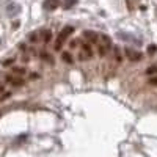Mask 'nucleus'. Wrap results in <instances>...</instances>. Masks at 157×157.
Segmentation results:
<instances>
[{
  "mask_svg": "<svg viewBox=\"0 0 157 157\" xmlns=\"http://www.w3.org/2000/svg\"><path fill=\"white\" fill-rule=\"evenodd\" d=\"M99 38H101V39H102V41H104V44H105V46H107V47H109V49H110V47H112V41H110V38H109V36H107V35H104V33H102V35H101V36H99Z\"/></svg>",
  "mask_w": 157,
  "mask_h": 157,
  "instance_id": "obj_15",
  "label": "nucleus"
},
{
  "mask_svg": "<svg viewBox=\"0 0 157 157\" xmlns=\"http://www.w3.org/2000/svg\"><path fill=\"white\" fill-rule=\"evenodd\" d=\"M149 83H151V85H154V86L157 85V75H155V77H151V78H149Z\"/></svg>",
  "mask_w": 157,
  "mask_h": 157,
  "instance_id": "obj_21",
  "label": "nucleus"
},
{
  "mask_svg": "<svg viewBox=\"0 0 157 157\" xmlns=\"http://www.w3.org/2000/svg\"><path fill=\"white\" fill-rule=\"evenodd\" d=\"M41 60L49 61V63H54V58H52V55L47 54V52H41Z\"/></svg>",
  "mask_w": 157,
  "mask_h": 157,
  "instance_id": "obj_14",
  "label": "nucleus"
},
{
  "mask_svg": "<svg viewBox=\"0 0 157 157\" xmlns=\"http://www.w3.org/2000/svg\"><path fill=\"white\" fill-rule=\"evenodd\" d=\"M10 96H11V93H10V91H5V93H3L2 96H0V102H3V101H5V99H8Z\"/></svg>",
  "mask_w": 157,
  "mask_h": 157,
  "instance_id": "obj_18",
  "label": "nucleus"
},
{
  "mask_svg": "<svg viewBox=\"0 0 157 157\" xmlns=\"http://www.w3.org/2000/svg\"><path fill=\"white\" fill-rule=\"evenodd\" d=\"M124 52H126V55H127V58H129L130 61H140V60L143 58V55L140 54V52L132 50L130 47H126V49H124Z\"/></svg>",
  "mask_w": 157,
  "mask_h": 157,
  "instance_id": "obj_4",
  "label": "nucleus"
},
{
  "mask_svg": "<svg viewBox=\"0 0 157 157\" xmlns=\"http://www.w3.org/2000/svg\"><path fill=\"white\" fill-rule=\"evenodd\" d=\"M113 54H115V60L120 63V61H123V57H121V50H120V47L118 46H115L113 47Z\"/></svg>",
  "mask_w": 157,
  "mask_h": 157,
  "instance_id": "obj_12",
  "label": "nucleus"
},
{
  "mask_svg": "<svg viewBox=\"0 0 157 157\" xmlns=\"http://www.w3.org/2000/svg\"><path fill=\"white\" fill-rule=\"evenodd\" d=\"M77 0H64V8H69L71 5H74Z\"/></svg>",
  "mask_w": 157,
  "mask_h": 157,
  "instance_id": "obj_19",
  "label": "nucleus"
},
{
  "mask_svg": "<svg viewBox=\"0 0 157 157\" xmlns=\"http://www.w3.org/2000/svg\"><path fill=\"white\" fill-rule=\"evenodd\" d=\"M146 75L148 77H155L157 75V66H151L146 69Z\"/></svg>",
  "mask_w": 157,
  "mask_h": 157,
  "instance_id": "obj_13",
  "label": "nucleus"
},
{
  "mask_svg": "<svg viewBox=\"0 0 157 157\" xmlns=\"http://www.w3.org/2000/svg\"><path fill=\"white\" fill-rule=\"evenodd\" d=\"M41 39L47 44L50 39H52V32H50V30H43V32H41Z\"/></svg>",
  "mask_w": 157,
  "mask_h": 157,
  "instance_id": "obj_11",
  "label": "nucleus"
},
{
  "mask_svg": "<svg viewBox=\"0 0 157 157\" xmlns=\"http://www.w3.org/2000/svg\"><path fill=\"white\" fill-rule=\"evenodd\" d=\"M72 32H74V29L72 27H69V25H66V27H63V30L58 33V36H57V41H55V50H60L61 47H63V44H64V41L72 35Z\"/></svg>",
  "mask_w": 157,
  "mask_h": 157,
  "instance_id": "obj_1",
  "label": "nucleus"
},
{
  "mask_svg": "<svg viewBox=\"0 0 157 157\" xmlns=\"http://www.w3.org/2000/svg\"><path fill=\"white\" fill-rule=\"evenodd\" d=\"M98 54H99V57H105L107 54H109V47L105 46V44H98Z\"/></svg>",
  "mask_w": 157,
  "mask_h": 157,
  "instance_id": "obj_10",
  "label": "nucleus"
},
{
  "mask_svg": "<svg viewBox=\"0 0 157 157\" xmlns=\"http://www.w3.org/2000/svg\"><path fill=\"white\" fill-rule=\"evenodd\" d=\"M69 47H71V49H75V47H77V41H71Z\"/></svg>",
  "mask_w": 157,
  "mask_h": 157,
  "instance_id": "obj_22",
  "label": "nucleus"
},
{
  "mask_svg": "<svg viewBox=\"0 0 157 157\" xmlns=\"http://www.w3.org/2000/svg\"><path fill=\"white\" fill-rule=\"evenodd\" d=\"M118 36H120L121 39H126V41H132V43H137V44H140V39H137L135 36H132V35H126V33H118Z\"/></svg>",
  "mask_w": 157,
  "mask_h": 157,
  "instance_id": "obj_8",
  "label": "nucleus"
},
{
  "mask_svg": "<svg viewBox=\"0 0 157 157\" xmlns=\"http://www.w3.org/2000/svg\"><path fill=\"white\" fill-rule=\"evenodd\" d=\"M58 5H60L58 0H46V2H44V8H46V10H49V11L55 10Z\"/></svg>",
  "mask_w": 157,
  "mask_h": 157,
  "instance_id": "obj_7",
  "label": "nucleus"
},
{
  "mask_svg": "<svg viewBox=\"0 0 157 157\" xmlns=\"http://www.w3.org/2000/svg\"><path fill=\"white\" fill-rule=\"evenodd\" d=\"M61 60H63L64 63H68V64H72V63H74V58H72L71 52H63V54H61Z\"/></svg>",
  "mask_w": 157,
  "mask_h": 157,
  "instance_id": "obj_9",
  "label": "nucleus"
},
{
  "mask_svg": "<svg viewBox=\"0 0 157 157\" xmlns=\"http://www.w3.org/2000/svg\"><path fill=\"white\" fill-rule=\"evenodd\" d=\"M29 39H30L32 43H36L38 39H39V35H38V33H32V35L29 36Z\"/></svg>",
  "mask_w": 157,
  "mask_h": 157,
  "instance_id": "obj_17",
  "label": "nucleus"
},
{
  "mask_svg": "<svg viewBox=\"0 0 157 157\" xmlns=\"http://www.w3.org/2000/svg\"><path fill=\"white\" fill-rule=\"evenodd\" d=\"M16 61V57H11V58H8V60H3L2 61V66H11L13 63Z\"/></svg>",
  "mask_w": 157,
  "mask_h": 157,
  "instance_id": "obj_16",
  "label": "nucleus"
},
{
  "mask_svg": "<svg viewBox=\"0 0 157 157\" xmlns=\"http://www.w3.org/2000/svg\"><path fill=\"white\" fill-rule=\"evenodd\" d=\"M5 83H10L11 86H14V88H17V86H22L24 83H25V80L22 77H17V75H13V74H5Z\"/></svg>",
  "mask_w": 157,
  "mask_h": 157,
  "instance_id": "obj_3",
  "label": "nucleus"
},
{
  "mask_svg": "<svg viewBox=\"0 0 157 157\" xmlns=\"http://www.w3.org/2000/svg\"><path fill=\"white\" fill-rule=\"evenodd\" d=\"M5 86H6V83L3 80H0V93H2V94L5 93Z\"/></svg>",
  "mask_w": 157,
  "mask_h": 157,
  "instance_id": "obj_20",
  "label": "nucleus"
},
{
  "mask_svg": "<svg viewBox=\"0 0 157 157\" xmlns=\"http://www.w3.org/2000/svg\"><path fill=\"white\" fill-rule=\"evenodd\" d=\"M11 74L17 75V77H24L25 74H27V69H25L24 66H13L11 68Z\"/></svg>",
  "mask_w": 157,
  "mask_h": 157,
  "instance_id": "obj_6",
  "label": "nucleus"
},
{
  "mask_svg": "<svg viewBox=\"0 0 157 157\" xmlns=\"http://www.w3.org/2000/svg\"><path fill=\"white\" fill-rule=\"evenodd\" d=\"M22 61H24V63H27V61H30V57H29V55H24Z\"/></svg>",
  "mask_w": 157,
  "mask_h": 157,
  "instance_id": "obj_23",
  "label": "nucleus"
},
{
  "mask_svg": "<svg viewBox=\"0 0 157 157\" xmlns=\"http://www.w3.org/2000/svg\"><path fill=\"white\" fill-rule=\"evenodd\" d=\"M91 58H93V47H91L90 43H83L82 50H80V54H78V60L86 61V60H91Z\"/></svg>",
  "mask_w": 157,
  "mask_h": 157,
  "instance_id": "obj_2",
  "label": "nucleus"
},
{
  "mask_svg": "<svg viewBox=\"0 0 157 157\" xmlns=\"http://www.w3.org/2000/svg\"><path fill=\"white\" fill-rule=\"evenodd\" d=\"M83 38H85V39H88V41H91V43H98V39H99V35H98L96 32L86 30V32H83Z\"/></svg>",
  "mask_w": 157,
  "mask_h": 157,
  "instance_id": "obj_5",
  "label": "nucleus"
}]
</instances>
